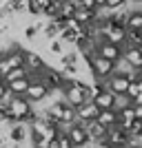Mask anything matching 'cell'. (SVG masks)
Segmentation results:
<instances>
[{
  "label": "cell",
  "instance_id": "obj_21",
  "mask_svg": "<svg viewBox=\"0 0 142 148\" xmlns=\"http://www.w3.org/2000/svg\"><path fill=\"white\" fill-rule=\"evenodd\" d=\"M56 142H58V148H76L73 144H71V139H69V135H67V133H62V130H58Z\"/></svg>",
  "mask_w": 142,
  "mask_h": 148
},
{
  "label": "cell",
  "instance_id": "obj_13",
  "mask_svg": "<svg viewBox=\"0 0 142 148\" xmlns=\"http://www.w3.org/2000/svg\"><path fill=\"white\" fill-rule=\"evenodd\" d=\"M73 18L78 20L80 25H89V22H96V11L85 9V7H76L73 9Z\"/></svg>",
  "mask_w": 142,
  "mask_h": 148
},
{
  "label": "cell",
  "instance_id": "obj_1",
  "mask_svg": "<svg viewBox=\"0 0 142 148\" xmlns=\"http://www.w3.org/2000/svg\"><path fill=\"white\" fill-rule=\"evenodd\" d=\"M7 108H9V117H11V122H22V117L33 108V104H31L25 95H11Z\"/></svg>",
  "mask_w": 142,
  "mask_h": 148
},
{
  "label": "cell",
  "instance_id": "obj_5",
  "mask_svg": "<svg viewBox=\"0 0 142 148\" xmlns=\"http://www.w3.org/2000/svg\"><path fill=\"white\" fill-rule=\"evenodd\" d=\"M98 111H100V108L93 104L91 99H85L80 106H76V119L85 124V122H89V119H96Z\"/></svg>",
  "mask_w": 142,
  "mask_h": 148
},
{
  "label": "cell",
  "instance_id": "obj_22",
  "mask_svg": "<svg viewBox=\"0 0 142 148\" xmlns=\"http://www.w3.org/2000/svg\"><path fill=\"white\" fill-rule=\"evenodd\" d=\"M127 5H129V0H105V7L111 9V11H116L120 7H127Z\"/></svg>",
  "mask_w": 142,
  "mask_h": 148
},
{
  "label": "cell",
  "instance_id": "obj_30",
  "mask_svg": "<svg viewBox=\"0 0 142 148\" xmlns=\"http://www.w3.org/2000/svg\"><path fill=\"white\" fill-rule=\"evenodd\" d=\"M5 93H7V84H5V82H2V80H0V97H2Z\"/></svg>",
  "mask_w": 142,
  "mask_h": 148
},
{
  "label": "cell",
  "instance_id": "obj_29",
  "mask_svg": "<svg viewBox=\"0 0 142 148\" xmlns=\"http://www.w3.org/2000/svg\"><path fill=\"white\" fill-rule=\"evenodd\" d=\"M31 2H33V5H36L38 9H40V11H42V7L47 5V2H49V0H31Z\"/></svg>",
  "mask_w": 142,
  "mask_h": 148
},
{
  "label": "cell",
  "instance_id": "obj_28",
  "mask_svg": "<svg viewBox=\"0 0 142 148\" xmlns=\"http://www.w3.org/2000/svg\"><path fill=\"white\" fill-rule=\"evenodd\" d=\"M131 104H136V106H142V91L138 93V95H136L133 99H131Z\"/></svg>",
  "mask_w": 142,
  "mask_h": 148
},
{
  "label": "cell",
  "instance_id": "obj_17",
  "mask_svg": "<svg viewBox=\"0 0 142 148\" xmlns=\"http://www.w3.org/2000/svg\"><path fill=\"white\" fill-rule=\"evenodd\" d=\"M124 47H140L142 49V31L127 29V33H124Z\"/></svg>",
  "mask_w": 142,
  "mask_h": 148
},
{
  "label": "cell",
  "instance_id": "obj_23",
  "mask_svg": "<svg viewBox=\"0 0 142 148\" xmlns=\"http://www.w3.org/2000/svg\"><path fill=\"white\" fill-rule=\"evenodd\" d=\"M51 139H44V137H31V148H49Z\"/></svg>",
  "mask_w": 142,
  "mask_h": 148
},
{
  "label": "cell",
  "instance_id": "obj_9",
  "mask_svg": "<svg viewBox=\"0 0 142 148\" xmlns=\"http://www.w3.org/2000/svg\"><path fill=\"white\" fill-rule=\"evenodd\" d=\"M122 60L131 69H142V49L140 47H124L122 49Z\"/></svg>",
  "mask_w": 142,
  "mask_h": 148
},
{
  "label": "cell",
  "instance_id": "obj_2",
  "mask_svg": "<svg viewBox=\"0 0 142 148\" xmlns=\"http://www.w3.org/2000/svg\"><path fill=\"white\" fill-rule=\"evenodd\" d=\"M49 93H51V88L38 77V80H29V86H27V91H25V97L29 99L31 104H40V102H44V99L49 97Z\"/></svg>",
  "mask_w": 142,
  "mask_h": 148
},
{
  "label": "cell",
  "instance_id": "obj_26",
  "mask_svg": "<svg viewBox=\"0 0 142 148\" xmlns=\"http://www.w3.org/2000/svg\"><path fill=\"white\" fill-rule=\"evenodd\" d=\"M9 69H11V64L7 62V58H5V56H0V75H5Z\"/></svg>",
  "mask_w": 142,
  "mask_h": 148
},
{
  "label": "cell",
  "instance_id": "obj_8",
  "mask_svg": "<svg viewBox=\"0 0 142 148\" xmlns=\"http://www.w3.org/2000/svg\"><path fill=\"white\" fill-rule=\"evenodd\" d=\"M9 142L11 144H22L29 137V126L27 124H22V122H13L11 126H9Z\"/></svg>",
  "mask_w": 142,
  "mask_h": 148
},
{
  "label": "cell",
  "instance_id": "obj_10",
  "mask_svg": "<svg viewBox=\"0 0 142 148\" xmlns=\"http://www.w3.org/2000/svg\"><path fill=\"white\" fill-rule=\"evenodd\" d=\"M91 102L98 106L100 111H102V108H116V95H113L111 91H107V88H105V91H100Z\"/></svg>",
  "mask_w": 142,
  "mask_h": 148
},
{
  "label": "cell",
  "instance_id": "obj_7",
  "mask_svg": "<svg viewBox=\"0 0 142 148\" xmlns=\"http://www.w3.org/2000/svg\"><path fill=\"white\" fill-rule=\"evenodd\" d=\"M64 133L69 135V139H71V144H73L76 148L85 146V144L89 142V135H87V130H85V126H82V124H71Z\"/></svg>",
  "mask_w": 142,
  "mask_h": 148
},
{
  "label": "cell",
  "instance_id": "obj_16",
  "mask_svg": "<svg viewBox=\"0 0 142 148\" xmlns=\"http://www.w3.org/2000/svg\"><path fill=\"white\" fill-rule=\"evenodd\" d=\"M127 29L142 31V11H140V9H131V11H129V18H127Z\"/></svg>",
  "mask_w": 142,
  "mask_h": 148
},
{
  "label": "cell",
  "instance_id": "obj_20",
  "mask_svg": "<svg viewBox=\"0 0 142 148\" xmlns=\"http://www.w3.org/2000/svg\"><path fill=\"white\" fill-rule=\"evenodd\" d=\"M124 148H142V133H131V135L127 137Z\"/></svg>",
  "mask_w": 142,
  "mask_h": 148
},
{
  "label": "cell",
  "instance_id": "obj_15",
  "mask_svg": "<svg viewBox=\"0 0 142 148\" xmlns=\"http://www.w3.org/2000/svg\"><path fill=\"white\" fill-rule=\"evenodd\" d=\"M27 86H29V77H18V80L7 82V88L11 91V95H25Z\"/></svg>",
  "mask_w": 142,
  "mask_h": 148
},
{
  "label": "cell",
  "instance_id": "obj_18",
  "mask_svg": "<svg viewBox=\"0 0 142 148\" xmlns=\"http://www.w3.org/2000/svg\"><path fill=\"white\" fill-rule=\"evenodd\" d=\"M73 119H76V108H73V106H69L67 102H64V106H62V115H60V122L73 124Z\"/></svg>",
  "mask_w": 142,
  "mask_h": 148
},
{
  "label": "cell",
  "instance_id": "obj_6",
  "mask_svg": "<svg viewBox=\"0 0 142 148\" xmlns=\"http://www.w3.org/2000/svg\"><path fill=\"white\" fill-rule=\"evenodd\" d=\"M25 66L29 69V73H42L47 69V60H44L38 51H27L25 56Z\"/></svg>",
  "mask_w": 142,
  "mask_h": 148
},
{
  "label": "cell",
  "instance_id": "obj_27",
  "mask_svg": "<svg viewBox=\"0 0 142 148\" xmlns=\"http://www.w3.org/2000/svg\"><path fill=\"white\" fill-rule=\"evenodd\" d=\"M131 108H133V117H136V119H142V106L131 104Z\"/></svg>",
  "mask_w": 142,
  "mask_h": 148
},
{
  "label": "cell",
  "instance_id": "obj_14",
  "mask_svg": "<svg viewBox=\"0 0 142 148\" xmlns=\"http://www.w3.org/2000/svg\"><path fill=\"white\" fill-rule=\"evenodd\" d=\"M133 108L131 106H124V108H118V126H122L124 130L131 126V122H133Z\"/></svg>",
  "mask_w": 142,
  "mask_h": 148
},
{
  "label": "cell",
  "instance_id": "obj_11",
  "mask_svg": "<svg viewBox=\"0 0 142 148\" xmlns=\"http://www.w3.org/2000/svg\"><path fill=\"white\" fill-rule=\"evenodd\" d=\"M124 33H127V29L120 25H111L109 29L105 31V40H109V42L113 44H120V47H124Z\"/></svg>",
  "mask_w": 142,
  "mask_h": 148
},
{
  "label": "cell",
  "instance_id": "obj_19",
  "mask_svg": "<svg viewBox=\"0 0 142 148\" xmlns=\"http://www.w3.org/2000/svg\"><path fill=\"white\" fill-rule=\"evenodd\" d=\"M47 51H49L51 56H60L62 51H64V44H62L58 38H51L49 42H47Z\"/></svg>",
  "mask_w": 142,
  "mask_h": 148
},
{
  "label": "cell",
  "instance_id": "obj_25",
  "mask_svg": "<svg viewBox=\"0 0 142 148\" xmlns=\"http://www.w3.org/2000/svg\"><path fill=\"white\" fill-rule=\"evenodd\" d=\"M38 33H40V31L36 29V25H31V27H27V29H25V36H27V40H31V42H33V38H36Z\"/></svg>",
  "mask_w": 142,
  "mask_h": 148
},
{
  "label": "cell",
  "instance_id": "obj_24",
  "mask_svg": "<svg viewBox=\"0 0 142 148\" xmlns=\"http://www.w3.org/2000/svg\"><path fill=\"white\" fill-rule=\"evenodd\" d=\"M138 93H140V88H138V82H129V84H127V91H124V95H127L129 99H133Z\"/></svg>",
  "mask_w": 142,
  "mask_h": 148
},
{
  "label": "cell",
  "instance_id": "obj_12",
  "mask_svg": "<svg viewBox=\"0 0 142 148\" xmlns=\"http://www.w3.org/2000/svg\"><path fill=\"white\" fill-rule=\"evenodd\" d=\"M96 122L102 124L105 128H109V126L118 124V111L116 108H102V111H98V115H96Z\"/></svg>",
  "mask_w": 142,
  "mask_h": 148
},
{
  "label": "cell",
  "instance_id": "obj_32",
  "mask_svg": "<svg viewBox=\"0 0 142 148\" xmlns=\"http://www.w3.org/2000/svg\"><path fill=\"white\" fill-rule=\"evenodd\" d=\"M0 80H2V75H0Z\"/></svg>",
  "mask_w": 142,
  "mask_h": 148
},
{
  "label": "cell",
  "instance_id": "obj_31",
  "mask_svg": "<svg viewBox=\"0 0 142 148\" xmlns=\"http://www.w3.org/2000/svg\"><path fill=\"white\" fill-rule=\"evenodd\" d=\"M93 2H96L98 7H105V0H93Z\"/></svg>",
  "mask_w": 142,
  "mask_h": 148
},
{
  "label": "cell",
  "instance_id": "obj_3",
  "mask_svg": "<svg viewBox=\"0 0 142 148\" xmlns=\"http://www.w3.org/2000/svg\"><path fill=\"white\" fill-rule=\"evenodd\" d=\"M96 53L102 56V58H107V60H111V62L122 60V47H120V44L109 42V40H102V42L96 47Z\"/></svg>",
  "mask_w": 142,
  "mask_h": 148
},
{
  "label": "cell",
  "instance_id": "obj_4",
  "mask_svg": "<svg viewBox=\"0 0 142 148\" xmlns=\"http://www.w3.org/2000/svg\"><path fill=\"white\" fill-rule=\"evenodd\" d=\"M127 137H129V133H127L122 126L113 124V126H109V128H107L105 139L111 144L113 148H124V144H127Z\"/></svg>",
  "mask_w": 142,
  "mask_h": 148
}]
</instances>
